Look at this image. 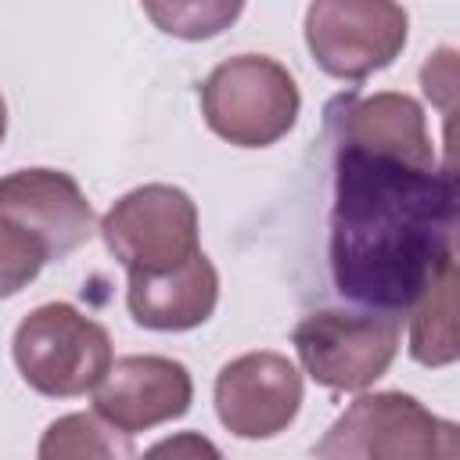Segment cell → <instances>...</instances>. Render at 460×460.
Segmentation results:
<instances>
[{
	"mask_svg": "<svg viewBox=\"0 0 460 460\" xmlns=\"http://www.w3.org/2000/svg\"><path fill=\"white\" fill-rule=\"evenodd\" d=\"M219 302V273L205 252L162 273H129L126 305L147 331H190L201 327Z\"/></svg>",
	"mask_w": 460,
	"mask_h": 460,
	"instance_id": "8fae6325",
	"label": "cell"
},
{
	"mask_svg": "<svg viewBox=\"0 0 460 460\" xmlns=\"http://www.w3.org/2000/svg\"><path fill=\"white\" fill-rule=\"evenodd\" d=\"M97 230L126 273H162L201 252L198 205L172 183L133 187L104 212Z\"/></svg>",
	"mask_w": 460,
	"mask_h": 460,
	"instance_id": "8992f818",
	"label": "cell"
},
{
	"mask_svg": "<svg viewBox=\"0 0 460 460\" xmlns=\"http://www.w3.org/2000/svg\"><path fill=\"white\" fill-rule=\"evenodd\" d=\"M305 374L331 392H363L388 374L399 352V316L316 309L291 331Z\"/></svg>",
	"mask_w": 460,
	"mask_h": 460,
	"instance_id": "5b68a950",
	"label": "cell"
},
{
	"mask_svg": "<svg viewBox=\"0 0 460 460\" xmlns=\"http://www.w3.org/2000/svg\"><path fill=\"white\" fill-rule=\"evenodd\" d=\"M187 446H194V449H201V453H212L216 456V446H208L205 438H183V442H158L151 453H180V449H187Z\"/></svg>",
	"mask_w": 460,
	"mask_h": 460,
	"instance_id": "ac0fdd59",
	"label": "cell"
},
{
	"mask_svg": "<svg viewBox=\"0 0 460 460\" xmlns=\"http://www.w3.org/2000/svg\"><path fill=\"white\" fill-rule=\"evenodd\" d=\"M140 7L165 36L201 43L230 29L241 18L244 0H140Z\"/></svg>",
	"mask_w": 460,
	"mask_h": 460,
	"instance_id": "9a60e30c",
	"label": "cell"
},
{
	"mask_svg": "<svg viewBox=\"0 0 460 460\" xmlns=\"http://www.w3.org/2000/svg\"><path fill=\"white\" fill-rule=\"evenodd\" d=\"M410 32L399 0H313L305 11V47L334 79H367L388 68Z\"/></svg>",
	"mask_w": 460,
	"mask_h": 460,
	"instance_id": "52a82bcc",
	"label": "cell"
},
{
	"mask_svg": "<svg viewBox=\"0 0 460 460\" xmlns=\"http://www.w3.org/2000/svg\"><path fill=\"white\" fill-rule=\"evenodd\" d=\"M453 50L446 47V50H438L428 65H424V72H420V83H424V93L428 97H435L446 111L453 108V90H456V72H453Z\"/></svg>",
	"mask_w": 460,
	"mask_h": 460,
	"instance_id": "e0dca14e",
	"label": "cell"
},
{
	"mask_svg": "<svg viewBox=\"0 0 460 460\" xmlns=\"http://www.w3.org/2000/svg\"><path fill=\"white\" fill-rule=\"evenodd\" d=\"M453 165L338 140L331 205V280L341 298L374 313H410L456 266Z\"/></svg>",
	"mask_w": 460,
	"mask_h": 460,
	"instance_id": "6da1fadb",
	"label": "cell"
},
{
	"mask_svg": "<svg viewBox=\"0 0 460 460\" xmlns=\"http://www.w3.org/2000/svg\"><path fill=\"white\" fill-rule=\"evenodd\" d=\"M313 453L327 460H453L460 453V435L453 420L435 417L420 399L374 392L359 395Z\"/></svg>",
	"mask_w": 460,
	"mask_h": 460,
	"instance_id": "277c9868",
	"label": "cell"
},
{
	"mask_svg": "<svg viewBox=\"0 0 460 460\" xmlns=\"http://www.w3.org/2000/svg\"><path fill=\"white\" fill-rule=\"evenodd\" d=\"M43 262H50L43 244L14 219L0 216V298H11L29 288L40 277Z\"/></svg>",
	"mask_w": 460,
	"mask_h": 460,
	"instance_id": "2e32d148",
	"label": "cell"
},
{
	"mask_svg": "<svg viewBox=\"0 0 460 460\" xmlns=\"http://www.w3.org/2000/svg\"><path fill=\"white\" fill-rule=\"evenodd\" d=\"M190 399V370L169 356H122L93 385V410L126 435L183 417Z\"/></svg>",
	"mask_w": 460,
	"mask_h": 460,
	"instance_id": "9c48e42d",
	"label": "cell"
},
{
	"mask_svg": "<svg viewBox=\"0 0 460 460\" xmlns=\"http://www.w3.org/2000/svg\"><path fill=\"white\" fill-rule=\"evenodd\" d=\"M36 453L43 460H54V456H133V442L126 431L111 428L101 413H68L43 431Z\"/></svg>",
	"mask_w": 460,
	"mask_h": 460,
	"instance_id": "5bb4252c",
	"label": "cell"
},
{
	"mask_svg": "<svg viewBox=\"0 0 460 460\" xmlns=\"http://www.w3.org/2000/svg\"><path fill=\"white\" fill-rule=\"evenodd\" d=\"M302 406V374L280 352H244L216 374L219 424L237 438L280 435Z\"/></svg>",
	"mask_w": 460,
	"mask_h": 460,
	"instance_id": "ba28073f",
	"label": "cell"
},
{
	"mask_svg": "<svg viewBox=\"0 0 460 460\" xmlns=\"http://www.w3.org/2000/svg\"><path fill=\"white\" fill-rule=\"evenodd\" d=\"M410 356L424 367H449L456 345V266H449L431 291L410 309Z\"/></svg>",
	"mask_w": 460,
	"mask_h": 460,
	"instance_id": "4fadbf2b",
	"label": "cell"
},
{
	"mask_svg": "<svg viewBox=\"0 0 460 460\" xmlns=\"http://www.w3.org/2000/svg\"><path fill=\"white\" fill-rule=\"evenodd\" d=\"M4 133H7V104H4V93H0V144H4Z\"/></svg>",
	"mask_w": 460,
	"mask_h": 460,
	"instance_id": "d6986e66",
	"label": "cell"
},
{
	"mask_svg": "<svg viewBox=\"0 0 460 460\" xmlns=\"http://www.w3.org/2000/svg\"><path fill=\"white\" fill-rule=\"evenodd\" d=\"M11 356L32 392L72 399L93 392V385L111 367V338L75 305L43 302L14 327Z\"/></svg>",
	"mask_w": 460,
	"mask_h": 460,
	"instance_id": "7a4b0ae2",
	"label": "cell"
},
{
	"mask_svg": "<svg viewBox=\"0 0 460 460\" xmlns=\"http://www.w3.org/2000/svg\"><path fill=\"white\" fill-rule=\"evenodd\" d=\"M0 216L29 230L47 259H65L97 230L83 187L61 169H14L0 176Z\"/></svg>",
	"mask_w": 460,
	"mask_h": 460,
	"instance_id": "30bf717a",
	"label": "cell"
},
{
	"mask_svg": "<svg viewBox=\"0 0 460 460\" xmlns=\"http://www.w3.org/2000/svg\"><path fill=\"white\" fill-rule=\"evenodd\" d=\"M302 108L295 75L266 54L219 61L201 83V111L216 137L237 147H270L295 126Z\"/></svg>",
	"mask_w": 460,
	"mask_h": 460,
	"instance_id": "3957f363",
	"label": "cell"
},
{
	"mask_svg": "<svg viewBox=\"0 0 460 460\" xmlns=\"http://www.w3.org/2000/svg\"><path fill=\"white\" fill-rule=\"evenodd\" d=\"M338 140L374 147L385 155H399V158L417 162V165H438V155H435V144L428 137V122H424L420 104L413 97L392 93V90L349 104V111L341 115V137Z\"/></svg>",
	"mask_w": 460,
	"mask_h": 460,
	"instance_id": "7c38bea8",
	"label": "cell"
}]
</instances>
